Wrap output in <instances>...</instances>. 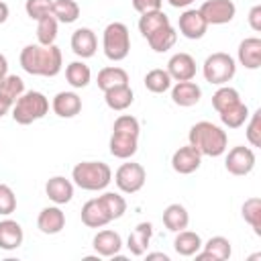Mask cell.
Instances as JSON below:
<instances>
[{
    "instance_id": "cell-34",
    "label": "cell",
    "mask_w": 261,
    "mask_h": 261,
    "mask_svg": "<svg viewBox=\"0 0 261 261\" xmlns=\"http://www.w3.org/2000/svg\"><path fill=\"white\" fill-rule=\"evenodd\" d=\"M57 18L53 14H45L37 20V41L39 45H53L57 39Z\"/></svg>"
},
{
    "instance_id": "cell-49",
    "label": "cell",
    "mask_w": 261,
    "mask_h": 261,
    "mask_svg": "<svg viewBox=\"0 0 261 261\" xmlns=\"http://www.w3.org/2000/svg\"><path fill=\"white\" fill-rule=\"evenodd\" d=\"M173 8H186V6H190L194 0H167Z\"/></svg>"
},
{
    "instance_id": "cell-18",
    "label": "cell",
    "mask_w": 261,
    "mask_h": 261,
    "mask_svg": "<svg viewBox=\"0 0 261 261\" xmlns=\"http://www.w3.org/2000/svg\"><path fill=\"white\" fill-rule=\"evenodd\" d=\"M82 222L90 228H102L108 222H112V218L102 206V202L98 198H92L82 206Z\"/></svg>"
},
{
    "instance_id": "cell-47",
    "label": "cell",
    "mask_w": 261,
    "mask_h": 261,
    "mask_svg": "<svg viewBox=\"0 0 261 261\" xmlns=\"http://www.w3.org/2000/svg\"><path fill=\"white\" fill-rule=\"evenodd\" d=\"M8 75V59L0 53V84L4 82V77Z\"/></svg>"
},
{
    "instance_id": "cell-31",
    "label": "cell",
    "mask_w": 261,
    "mask_h": 261,
    "mask_svg": "<svg viewBox=\"0 0 261 261\" xmlns=\"http://www.w3.org/2000/svg\"><path fill=\"white\" fill-rule=\"evenodd\" d=\"M65 80L71 88H86L92 82V71L84 61H71L65 67Z\"/></svg>"
},
{
    "instance_id": "cell-29",
    "label": "cell",
    "mask_w": 261,
    "mask_h": 261,
    "mask_svg": "<svg viewBox=\"0 0 261 261\" xmlns=\"http://www.w3.org/2000/svg\"><path fill=\"white\" fill-rule=\"evenodd\" d=\"M175 41H177V31L171 24H167L147 37V43L155 53H165L167 49H171L175 45Z\"/></svg>"
},
{
    "instance_id": "cell-42",
    "label": "cell",
    "mask_w": 261,
    "mask_h": 261,
    "mask_svg": "<svg viewBox=\"0 0 261 261\" xmlns=\"http://www.w3.org/2000/svg\"><path fill=\"white\" fill-rule=\"evenodd\" d=\"M112 130H116V133H128V135H137V137H139L141 124H139V120H137L135 116H130V114H120V116L114 120Z\"/></svg>"
},
{
    "instance_id": "cell-45",
    "label": "cell",
    "mask_w": 261,
    "mask_h": 261,
    "mask_svg": "<svg viewBox=\"0 0 261 261\" xmlns=\"http://www.w3.org/2000/svg\"><path fill=\"white\" fill-rule=\"evenodd\" d=\"M249 27H251L255 33L261 31V6H259V4L249 10Z\"/></svg>"
},
{
    "instance_id": "cell-10",
    "label": "cell",
    "mask_w": 261,
    "mask_h": 261,
    "mask_svg": "<svg viewBox=\"0 0 261 261\" xmlns=\"http://www.w3.org/2000/svg\"><path fill=\"white\" fill-rule=\"evenodd\" d=\"M177 27H179V33L186 37V39H202L206 35V29H208V22L204 20V16L200 14V10L196 8H188L179 14V20H177Z\"/></svg>"
},
{
    "instance_id": "cell-19",
    "label": "cell",
    "mask_w": 261,
    "mask_h": 261,
    "mask_svg": "<svg viewBox=\"0 0 261 261\" xmlns=\"http://www.w3.org/2000/svg\"><path fill=\"white\" fill-rule=\"evenodd\" d=\"M37 226L41 232L45 234H57L63 230L65 226V214L59 206H47L39 212V218H37Z\"/></svg>"
},
{
    "instance_id": "cell-1",
    "label": "cell",
    "mask_w": 261,
    "mask_h": 261,
    "mask_svg": "<svg viewBox=\"0 0 261 261\" xmlns=\"http://www.w3.org/2000/svg\"><path fill=\"white\" fill-rule=\"evenodd\" d=\"M20 67L31 75H43V77H55L61 71L63 55L61 49L53 45H27L20 51Z\"/></svg>"
},
{
    "instance_id": "cell-44",
    "label": "cell",
    "mask_w": 261,
    "mask_h": 261,
    "mask_svg": "<svg viewBox=\"0 0 261 261\" xmlns=\"http://www.w3.org/2000/svg\"><path fill=\"white\" fill-rule=\"evenodd\" d=\"M161 4H163V0H133V8H135L139 14L153 12V10H161Z\"/></svg>"
},
{
    "instance_id": "cell-14",
    "label": "cell",
    "mask_w": 261,
    "mask_h": 261,
    "mask_svg": "<svg viewBox=\"0 0 261 261\" xmlns=\"http://www.w3.org/2000/svg\"><path fill=\"white\" fill-rule=\"evenodd\" d=\"M98 49V41H96V33L88 27H82V29H75L73 35H71V51L82 57V59H88L96 53Z\"/></svg>"
},
{
    "instance_id": "cell-15",
    "label": "cell",
    "mask_w": 261,
    "mask_h": 261,
    "mask_svg": "<svg viewBox=\"0 0 261 261\" xmlns=\"http://www.w3.org/2000/svg\"><path fill=\"white\" fill-rule=\"evenodd\" d=\"M108 147H110V153L116 159H130L139 149V137L137 135H128V133L112 130Z\"/></svg>"
},
{
    "instance_id": "cell-39",
    "label": "cell",
    "mask_w": 261,
    "mask_h": 261,
    "mask_svg": "<svg viewBox=\"0 0 261 261\" xmlns=\"http://www.w3.org/2000/svg\"><path fill=\"white\" fill-rule=\"evenodd\" d=\"M0 92L4 96H8L12 102H16V98H20L24 94V82H22V77H18L14 73H8L4 77V82L0 84Z\"/></svg>"
},
{
    "instance_id": "cell-43",
    "label": "cell",
    "mask_w": 261,
    "mask_h": 261,
    "mask_svg": "<svg viewBox=\"0 0 261 261\" xmlns=\"http://www.w3.org/2000/svg\"><path fill=\"white\" fill-rule=\"evenodd\" d=\"M14 210H16V196H14L12 188L6 184H0V214L8 216Z\"/></svg>"
},
{
    "instance_id": "cell-28",
    "label": "cell",
    "mask_w": 261,
    "mask_h": 261,
    "mask_svg": "<svg viewBox=\"0 0 261 261\" xmlns=\"http://www.w3.org/2000/svg\"><path fill=\"white\" fill-rule=\"evenodd\" d=\"M173 249H175V253L181 255V257H192V255H196V253L202 249V239H200L198 232L184 228V230L177 232V237H175V241H173Z\"/></svg>"
},
{
    "instance_id": "cell-2",
    "label": "cell",
    "mask_w": 261,
    "mask_h": 261,
    "mask_svg": "<svg viewBox=\"0 0 261 261\" xmlns=\"http://www.w3.org/2000/svg\"><path fill=\"white\" fill-rule=\"evenodd\" d=\"M188 141L192 147H196L200 151V155H208V157H220L228 145L226 130H222L218 124L208 122V120L196 122L190 128Z\"/></svg>"
},
{
    "instance_id": "cell-40",
    "label": "cell",
    "mask_w": 261,
    "mask_h": 261,
    "mask_svg": "<svg viewBox=\"0 0 261 261\" xmlns=\"http://www.w3.org/2000/svg\"><path fill=\"white\" fill-rule=\"evenodd\" d=\"M51 6H53V0H27L24 2V10L33 20H39L45 14H51Z\"/></svg>"
},
{
    "instance_id": "cell-41",
    "label": "cell",
    "mask_w": 261,
    "mask_h": 261,
    "mask_svg": "<svg viewBox=\"0 0 261 261\" xmlns=\"http://www.w3.org/2000/svg\"><path fill=\"white\" fill-rule=\"evenodd\" d=\"M249 116L251 120L247 124V141L251 143V147H261V110H255Z\"/></svg>"
},
{
    "instance_id": "cell-4",
    "label": "cell",
    "mask_w": 261,
    "mask_h": 261,
    "mask_svg": "<svg viewBox=\"0 0 261 261\" xmlns=\"http://www.w3.org/2000/svg\"><path fill=\"white\" fill-rule=\"evenodd\" d=\"M49 112V100L43 92L29 90L12 104V118L18 124H31Z\"/></svg>"
},
{
    "instance_id": "cell-50",
    "label": "cell",
    "mask_w": 261,
    "mask_h": 261,
    "mask_svg": "<svg viewBox=\"0 0 261 261\" xmlns=\"http://www.w3.org/2000/svg\"><path fill=\"white\" fill-rule=\"evenodd\" d=\"M147 259H163V261H169V257L165 253H147Z\"/></svg>"
},
{
    "instance_id": "cell-23",
    "label": "cell",
    "mask_w": 261,
    "mask_h": 261,
    "mask_svg": "<svg viewBox=\"0 0 261 261\" xmlns=\"http://www.w3.org/2000/svg\"><path fill=\"white\" fill-rule=\"evenodd\" d=\"M239 63L247 69H257L261 65V39L247 37L239 43Z\"/></svg>"
},
{
    "instance_id": "cell-5",
    "label": "cell",
    "mask_w": 261,
    "mask_h": 261,
    "mask_svg": "<svg viewBox=\"0 0 261 261\" xmlns=\"http://www.w3.org/2000/svg\"><path fill=\"white\" fill-rule=\"evenodd\" d=\"M104 55L110 61H122L130 51V33L124 22H110L102 35Z\"/></svg>"
},
{
    "instance_id": "cell-36",
    "label": "cell",
    "mask_w": 261,
    "mask_h": 261,
    "mask_svg": "<svg viewBox=\"0 0 261 261\" xmlns=\"http://www.w3.org/2000/svg\"><path fill=\"white\" fill-rule=\"evenodd\" d=\"M241 212H243L245 222L251 224V228H253L255 234L259 237V234H261V200H259V198H249V200H245Z\"/></svg>"
},
{
    "instance_id": "cell-17",
    "label": "cell",
    "mask_w": 261,
    "mask_h": 261,
    "mask_svg": "<svg viewBox=\"0 0 261 261\" xmlns=\"http://www.w3.org/2000/svg\"><path fill=\"white\" fill-rule=\"evenodd\" d=\"M51 108L59 118H73L82 112V98L75 92H59L55 94Z\"/></svg>"
},
{
    "instance_id": "cell-9",
    "label": "cell",
    "mask_w": 261,
    "mask_h": 261,
    "mask_svg": "<svg viewBox=\"0 0 261 261\" xmlns=\"http://www.w3.org/2000/svg\"><path fill=\"white\" fill-rule=\"evenodd\" d=\"M198 10L208 24H226L237 14V6L232 0H206Z\"/></svg>"
},
{
    "instance_id": "cell-48",
    "label": "cell",
    "mask_w": 261,
    "mask_h": 261,
    "mask_svg": "<svg viewBox=\"0 0 261 261\" xmlns=\"http://www.w3.org/2000/svg\"><path fill=\"white\" fill-rule=\"evenodd\" d=\"M8 14H10V10H8V4L0 0V24L8 20Z\"/></svg>"
},
{
    "instance_id": "cell-20",
    "label": "cell",
    "mask_w": 261,
    "mask_h": 261,
    "mask_svg": "<svg viewBox=\"0 0 261 261\" xmlns=\"http://www.w3.org/2000/svg\"><path fill=\"white\" fill-rule=\"evenodd\" d=\"M92 245H94L96 255H100V257H116L120 253V249H122V239H120V234L116 230H108L106 228V230H100L94 237Z\"/></svg>"
},
{
    "instance_id": "cell-16",
    "label": "cell",
    "mask_w": 261,
    "mask_h": 261,
    "mask_svg": "<svg viewBox=\"0 0 261 261\" xmlns=\"http://www.w3.org/2000/svg\"><path fill=\"white\" fill-rule=\"evenodd\" d=\"M45 194L51 202H55L57 206L71 202L73 198V184L69 179H65L63 175H53L47 179L45 184Z\"/></svg>"
},
{
    "instance_id": "cell-12",
    "label": "cell",
    "mask_w": 261,
    "mask_h": 261,
    "mask_svg": "<svg viewBox=\"0 0 261 261\" xmlns=\"http://www.w3.org/2000/svg\"><path fill=\"white\" fill-rule=\"evenodd\" d=\"M167 73L175 82H188L196 75V59L190 53H175L167 61Z\"/></svg>"
},
{
    "instance_id": "cell-30",
    "label": "cell",
    "mask_w": 261,
    "mask_h": 261,
    "mask_svg": "<svg viewBox=\"0 0 261 261\" xmlns=\"http://www.w3.org/2000/svg\"><path fill=\"white\" fill-rule=\"evenodd\" d=\"M167 24H171V22H169V16H167L163 10L145 12V14H141V18H139V31H141V35H143L145 39H147L149 35H153L155 31L167 27Z\"/></svg>"
},
{
    "instance_id": "cell-37",
    "label": "cell",
    "mask_w": 261,
    "mask_h": 261,
    "mask_svg": "<svg viewBox=\"0 0 261 261\" xmlns=\"http://www.w3.org/2000/svg\"><path fill=\"white\" fill-rule=\"evenodd\" d=\"M247 118H249V108H247V104H243V102H239L237 106H232V108L220 112V122H222L224 126H228V128H239V126H243V124L247 122Z\"/></svg>"
},
{
    "instance_id": "cell-33",
    "label": "cell",
    "mask_w": 261,
    "mask_h": 261,
    "mask_svg": "<svg viewBox=\"0 0 261 261\" xmlns=\"http://www.w3.org/2000/svg\"><path fill=\"white\" fill-rule=\"evenodd\" d=\"M239 102H243V100H241L239 92L234 88H230V86H220L212 94V106H214V110L218 114L224 112V110H228V108H232V106H237Z\"/></svg>"
},
{
    "instance_id": "cell-24",
    "label": "cell",
    "mask_w": 261,
    "mask_h": 261,
    "mask_svg": "<svg viewBox=\"0 0 261 261\" xmlns=\"http://www.w3.org/2000/svg\"><path fill=\"white\" fill-rule=\"evenodd\" d=\"M22 239H24V232L16 220H10V218L0 220V249L14 251L22 245Z\"/></svg>"
},
{
    "instance_id": "cell-8",
    "label": "cell",
    "mask_w": 261,
    "mask_h": 261,
    "mask_svg": "<svg viewBox=\"0 0 261 261\" xmlns=\"http://www.w3.org/2000/svg\"><path fill=\"white\" fill-rule=\"evenodd\" d=\"M255 151L251 147H232L228 153H226V159H224V167L228 173L232 175H249L255 167Z\"/></svg>"
},
{
    "instance_id": "cell-11",
    "label": "cell",
    "mask_w": 261,
    "mask_h": 261,
    "mask_svg": "<svg viewBox=\"0 0 261 261\" xmlns=\"http://www.w3.org/2000/svg\"><path fill=\"white\" fill-rule=\"evenodd\" d=\"M202 163V155L196 147L192 145H186V147H179L173 157H171V167L173 171H177L179 175H190L194 173Z\"/></svg>"
},
{
    "instance_id": "cell-32",
    "label": "cell",
    "mask_w": 261,
    "mask_h": 261,
    "mask_svg": "<svg viewBox=\"0 0 261 261\" xmlns=\"http://www.w3.org/2000/svg\"><path fill=\"white\" fill-rule=\"evenodd\" d=\"M51 14L57 18V22L71 24L80 18V6L75 0H53Z\"/></svg>"
},
{
    "instance_id": "cell-7",
    "label": "cell",
    "mask_w": 261,
    "mask_h": 261,
    "mask_svg": "<svg viewBox=\"0 0 261 261\" xmlns=\"http://www.w3.org/2000/svg\"><path fill=\"white\" fill-rule=\"evenodd\" d=\"M145 179H147L145 167L141 163H135V161L122 163L114 173V184L124 194H137L145 186Z\"/></svg>"
},
{
    "instance_id": "cell-13",
    "label": "cell",
    "mask_w": 261,
    "mask_h": 261,
    "mask_svg": "<svg viewBox=\"0 0 261 261\" xmlns=\"http://www.w3.org/2000/svg\"><path fill=\"white\" fill-rule=\"evenodd\" d=\"M232 253V247H230V241L224 239V237H212L208 239L206 243H202V249L196 253V259L198 261H206V259H212V261H226Z\"/></svg>"
},
{
    "instance_id": "cell-6",
    "label": "cell",
    "mask_w": 261,
    "mask_h": 261,
    "mask_svg": "<svg viewBox=\"0 0 261 261\" xmlns=\"http://www.w3.org/2000/svg\"><path fill=\"white\" fill-rule=\"evenodd\" d=\"M202 73H204V80L208 84H214V86H224L226 82H230L237 73V63L234 59L224 53V51H216L212 55H208L204 59V65H202Z\"/></svg>"
},
{
    "instance_id": "cell-3",
    "label": "cell",
    "mask_w": 261,
    "mask_h": 261,
    "mask_svg": "<svg viewBox=\"0 0 261 261\" xmlns=\"http://www.w3.org/2000/svg\"><path fill=\"white\" fill-rule=\"evenodd\" d=\"M71 179L86 192H100L112 181V169L104 161H82L71 169Z\"/></svg>"
},
{
    "instance_id": "cell-27",
    "label": "cell",
    "mask_w": 261,
    "mask_h": 261,
    "mask_svg": "<svg viewBox=\"0 0 261 261\" xmlns=\"http://www.w3.org/2000/svg\"><path fill=\"white\" fill-rule=\"evenodd\" d=\"M163 224L167 230L171 232H179L184 228H188L190 224V214L181 204H169L163 210Z\"/></svg>"
},
{
    "instance_id": "cell-46",
    "label": "cell",
    "mask_w": 261,
    "mask_h": 261,
    "mask_svg": "<svg viewBox=\"0 0 261 261\" xmlns=\"http://www.w3.org/2000/svg\"><path fill=\"white\" fill-rule=\"evenodd\" d=\"M12 104H14V102H12L8 96H4V94L0 92V118L12 110Z\"/></svg>"
},
{
    "instance_id": "cell-21",
    "label": "cell",
    "mask_w": 261,
    "mask_h": 261,
    "mask_svg": "<svg viewBox=\"0 0 261 261\" xmlns=\"http://www.w3.org/2000/svg\"><path fill=\"white\" fill-rule=\"evenodd\" d=\"M151 237H153V224L151 222H139L135 226V230L126 239V247H128L130 255L143 257L147 253V247L151 243Z\"/></svg>"
},
{
    "instance_id": "cell-35",
    "label": "cell",
    "mask_w": 261,
    "mask_h": 261,
    "mask_svg": "<svg viewBox=\"0 0 261 261\" xmlns=\"http://www.w3.org/2000/svg\"><path fill=\"white\" fill-rule=\"evenodd\" d=\"M171 82H173V80L169 77L167 69H159V67L147 71V75H145V88H147L149 92H153V94H163V92H167V90L171 88Z\"/></svg>"
},
{
    "instance_id": "cell-25",
    "label": "cell",
    "mask_w": 261,
    "mask_h": 261,
    "mask_svg": "<svg viewBox=\"0 0 261 261\" xmlns=\"http://www.w3.org/2000/svg\"><path fill=\"white\" fill-rule=\"evenodd\" d=\"M133 100H135V94H133V90H130L128 84L126 86H116V88H110V90L104 92L106 106L110 110H116V112L126 110L133 104Z\"/></svg>"
},
{
    "instance_id": "cell-26",
    "label": "cell",
    "mask_w": 261,
    "mask_h": 261,
    "mask_svg": "<svg viewBox=\"0 0 261 261\" xmlns=\"http://www.w3.org/2000/svg\"><path fill=\"white\" fill-rule=\"evenodd\" d=\"M98 88L102 92L110 90V88H116V86H126L128 84V73L122 69V67H116V65H108V67H102L98 71V80H96Z\"/></svg>"
},
{
    "instance_id": "cell-22",
    "label": "cell",
    "mask_w": 261,
    "mask_h": 261,
    "mask_svg": "<svg viewBox=\"0 0 261 261\" xmlns=\"http://www.w3.org/2000/svg\"><path fill=\"white\" fill-rule=\"evenodd\" d=\"M200 98H202V90H200V86H198L196 82H192V80H188V82H177V84L171 88V100H173V104H177V106H184V108L194 106V104L200 102Z\"/></svg>"
},
{
    "instance_id": "cell-38",
    "label": "cell",
    "mask_w": 261,
    "mask_h": 261,
    "mask_svg": "<svg viewBox=\"0 0 261 261\" xmlns=\"http://www.w3.org/2000/svg\"><path fill=\"white\" fill-rule=\"evenodd\" d=\"M98 200L102 202V206L106 208V212L110 214V218H112V220L120 218V216L126 212V200H124L120 194L104 192L102 196H98Z\"/></svg>"
}]
</instances>
